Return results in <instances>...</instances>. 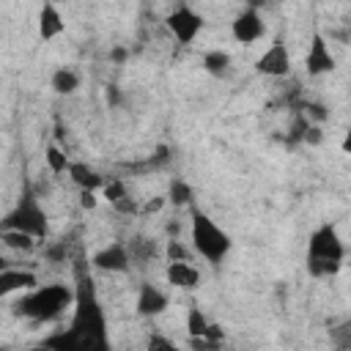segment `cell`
I'll return each mask as SVG.
<instances>
[{
    "instance_id": "9c48e42d",
    "label": "cell",
    "mask_w": 351,
    "mask_h": 351,
    "mask_svg": "<svg viewBox=\"0 0 351 351\" xmlns=\"http://www.w3.org/2000/svg\"><path fill=\"white\" fill-rule=\"evenodd\" d=\"M230 33L239 44H255L266 33V25H263V16L258 14V8L255 5L241 8L230 22Z\"/></svg>"
},
{
    "instance_id": "2e32d148",
    "label": "cell",
    "mask_w": 351,
    "mask_h": 351,
    "mask_svg": "<svg viewBox=\"0 0 351 351\" xmlns=\"http://www.w3.org/2000/svg\"><path fill=\"white\" fill-rule=\"evenodd\" d=\"M49 85H52V90H55V93L69 96V93H74V90L80 88V74H77V71H71V69H58V71L52 74Z\"/></svg>"
},
{
    "instance_id": "8992f818",
    "label": "cell",
    "mask_w": 351,
    "mask_h": 351,
    "mask_svg": "<svg viewBox=\"0 0 351 351\" xmlns=\"http://www.w3.org/2000/svg\"><path fill=\"white\" fill-rule=\"evenodd\" d=\"M165 25H167V30L173 33V38L186 47V44H192V41L197 38V33L203 30V16H200L189 3H178V5L167 14Z\"/></svg>"
},
{
    "instance_id": "ba28073f",
    "label": "cell",
    "mask_w": 351,
    "mask_h": 351,
    "mask_svg": "<svg viewBox=\"0 0 351 351\" xmlns=\"http://www.w3.org/2000/svg\"><path fill=\"white\" fill-rule=\"evenodd\" d=\"M255 69L261 74H266V77H288L291 74V52H288L285 41L282 38H274L263 49V55L255 60Z\"/></svg>"
},
{
    "instance_id": "3957f363",
    "label": "cell",
    "mask_w": 351,
    "mask_h": 351,
    "mask_svg": "<svg viewBox=\"0 0 351 351\" xmlns=\"http://www.w3.org/2000/svg\"><path fill=\"white\" fill-rule=\"evenodd\" d=\"M343 258H346V247H343L335 225L332 222L318 225L307 241V271L313 277H332L340 271Z\"/></svg>"
},
{
    "instance_id": "7a4b0ae2",
    "label": "cell",
    "mask_w": 351,
    "mask_h": 351,
    "mask_svg": "<svg viewBox=\"0 0 351 351\" xmlns=\"http://www.w3.org/2000/svg\"><path fill=\"white\" fill-rule=\"evenodd\" d=\"M66 307H74V288L63 282H52V285H38L25 296H19L14 313L30 321H52Z\"/></svg>"
},
{
    "instance_id": "52a82bcc",
    "label": "cell",
    "mask_w": 351,
    "mask_h": 351,
    "mask_svg": "<svg viewBox=\"0 0 351 351\" xmlns=\"http://www.w3.org/2000/svg\"><path fill=\"white\" fill-rule=\"evenodd\" d=\"M304 69H307L310 77H321V74H329V71L337 69V60H335V55L326 44L324 33H318V30H313V36H310V47H307V55H304Z\"/></svg>"
},
{
    "instance_id": "4fadbf2b",
    "label": "cell",
    "mask_w": 351,
    "mask_h": 351,
    "mask_svg": "<svg viewBox=\"0 0 351 351\" xmlns=\"http://www.w3.org/2000/svg\"><path fill=\"white\" fill-rule=\"evenodd\" d=\"M69 178L80 186V192H96V189H104L107 186V178L99 176L90 165L85 162H71L69 165Z\"/></svg>"
},
{
    "instance_id": "d4e9b609",
    "label": "cell",
    "mask_w": 351,
    "mask_h": 351,
    "mask_svg": "<svg viewBox=\"0 0 351 351\" xmlns=\"http://www.w3.org/2000/svg\"><path fill=\"white\" fill-rule=\"evenodd\" d=\"M145 351H178V346L165 335H151L145 343Z\"/></svg>"
},
{
    "instance_id": "484cf974",
    "label": "cell",
    "mask_w": 351,
    "mask_h": 351,
    "mask_svg": "<svg viewBox=\"0 0 351 351\" xmlns=\"http://www.w3.org/2000/svg\"><path fill=\"white\" fill-rule=\"evenodd\" d=\"M189 346H192V351H219L222 343H214L208 337H189Z\"/></svg>"
},
{
    "instance_id": "f1b7e54d",
    "label": "cell",
    "mask_w": 351,
    "mask_h": 351,
    "mask_svg": "<svg viewBox=\"0 0 351 351\" xmlns=\"http://www.w3.org/2000/svg\"><path fill=\"white\" fill-rule=\"evenodd\" d=\"M340 148H343V154H348V156H351V126L346 129V137H343V143H340Z\"/></svg>"
},
{
    "instance_id": "603a6c76",
    "label": "cell",
    "mask_w": 351,
    "mask_h": 351,
    "mask_svg": "<svg viewBox=\"0 0 351 351\" xmlns=\"http://www.w3.org/2000/svg\"><path fill=\"white\" fill-rule=\"evenodd\" d=\"M165 258L167 263H178V261H189V250L178 241V239H167L165 244Z\"/></svg>"
},
{
    "instance_id": "9a60e30c",
    "label": "cell",
    "mask_w": 351,
    "mask_h": 351,
    "mask_svg": "<svg viewBox=\"0 0 351 351\" xmlns=\"http://www.w3.org/2000/svg\"><path fill=\"white\" fill-rule=\"evenodd\" d=\"M165 310H167V296H165L156 285H151V282L140 285V293H137V313H140V315H162Z\"/></svg>"
},
{
    "instance_id": "6da1fadb",
    "label": "cell",
    "mask_w": 351,
    "mask_h": 351,
    "mask_svg": "<svg viewBox=\"0 0 351 351\" xmlns=\"http://www.w3.org/2000/svg\"><path fill=\"white\" fill-rule=\"evenodd\" d=\"M49 351H110L107 335V315L101 310L96 285L90 274L77 266V285H74V307L71 321L66 329L49 335L44 340Z\"/></svg>"
},
{
    "instance_id": "83f0119b",
    "label": "cell",
    "mask_w": 351,
    "mask_h": 351,
    "mask_svg": "<svg viewBox=\"0 0 351 351\" xmlns=\"http://www.w3.org/2000/svg\"><path fill=\"white\" fill-rule=\"evenodd\" d=\"M80 206L82 208H96V192H80Z\"/></svg>"
},
{
    "instance_id": "d6986e66",
    "label": "cell",
    "mask_w": 351,
    "mask_h": 351,
    "mask_svg": "<svg viewBox=\"0 0 351 351\" xmlns=\"http://www.w3.org/2000/svg\"><path fill=\"white\" fill-rule=\"evenodd\" d=\"M228 66H230V55L225 52V49H208L206 55H203V69L208 71V74H225L228 71Z\"/></svg>"
},
{
    "instance_id": "7c38bea8",
    "label": "cell",
    "mask_w": 351,
    "mask_h": 351,
    "mask_svg": "<svg viewBox=\"0 0 351 351\" xmlns=\"http://www.w3.org/2000/svg\"><path fill=\"white\" fill-rule=\"evenodd\" d=\"M165 277L170 285L181 288V291H195L200 285V271L189 263V261H178V263H167Z\"/></svg>"
},
{
    "instance_id": "44dd1931",
    "label": "cell",
    "mask_w": 351,
    "mask_h": 351,
    "mask_svg": "<svg viewBox=\"0 0 351 351\" xmlns=\"http://www.w3.org/2000/svg\"><path fill=\"white\" fill-rule=\"evenodd\" d=\"M129 252H132V261H148V258H156V244L151 239H132Z\"/></svg>"
},
{
    "instance_id": "5b68a950",
    "label": "cell",
    "mask_w": 351,
    "mask_h": 351,
    "mask_svg": "<svg viewBox=\"0 0 351 351\" xmlns=\"http://www.w3.org/2000/svg\"><path fill=\"white\" fill-rule=\"evenodd\" d=\"M3 230H22V233H30L33 239H47L49 219H47V211L41 208V200L36 197V192L30 186L22 189L16 206L5 214Z\"/></svg>"
},
{
    "instance_id": "30bf717a",
    "label": "cell",
    "mask_w": 351,
    "mask_h": 351,
    "mask_svg": "<svg viewBox=\"0 0 351 351\" xmlns=\"http://www.w3.org/2000/svg\"><path fill=\"white\" fill-rule=\"evenodd\" d=\"M129 263H132V252H129V244H123V241H112L90 258V266H96L101 271H126Z\"/></svg>"
},
{
    "instance_id": "7402d4cb",
    "label": "cell",
    "mask_w": 351,
    "mask_h": 351,
    "mask_svg": "<svg viewBox=\"0 0 351 351\" xmlns=\"http://www.w3.org/2000/svg\"><path fill=\"white\" fill-rule=\"evenodd\" d=\"M167 197H170L176 206H186V203H192V186H189L186 181L176 178V181L170 184V192H167Z\"/></svg>"
},
{
    "instance_id": "8fae6325",
    "label": "cell",
    "mask_w": 351,
    "mask_h": 351,
    "mask_svg": "<svg viewBox=\"0 0 351 351\" xmlns=\"http://www.w3.org/2000/svg\"><path fill=\"white\" fill-rule=\"evenodd\" d=\"M33 288H38V277H36V271H27V269H14V266H5L3 271H0V293L3 296H8V293H14V291H33Z\"/></svg>"
},
{
    "instance_id": "4316f807",
    "label": "cell",
    "mask_w": 351,
    "mask_h": 351,
    "mask_svg": "<svg viewBox=\"0 0 351 351\" xmlns=\"http://www.w3.org/2000/svg\"><path fill=\"white\" fill-rule=\"evenodd\" d=\"M165 206V197H156V200H148L143 208H140V214H156L159 208Z\"/></svg>"
},
{
    "instance_id": "277c9868",
    "label": "cell",
    "mask_w": 351,
    "mask_h": 351,
    "mask_svg": "<svg viewBox=\"0 0 351 351\" xmlns=\"http://www.w3.org/2000/svg\"><path fill=\"white\" fill-rule=\"evenodd\" d=\"M192 247L203 261L217 266L228 258L233 241L206 211H192Z\"/></svg>"
},
{
    "instance_id": "cb8c5ba5",
    "label": "cell",
    "mask_w": 351,
    "mask_h": 351,
    "mask_svg": "<svg viewBox=\"0 0 351 351\" xmlns=\"http://www.w3.org/2000/svg\"><path fill=\"white\" fill-rule=\"evenodd\" d=\"M101 192H104V197H107L112 206H115L118 200L129 197V192H126V184H123V181H118V178H110V181H107V186H104Z\"/></svg>"
},
{
    "instance_id": "ac0fdd59",
    "label": "cell",
    "mask_w": 351,
    "mask_h": 351,
    "mask_svg": "<svg viewBox=\"0 0 351 351\" xmlns=\"http://www.w3.org/2000/svg\"><path fill=\"white\" fill-rule=\"evenodd\" d=\"M0 239H3V247L16 250V252H27L36 247V239L30 233H22V230H3Z\"/></svg>"
},
{
    "instance_id": "5bb4252c",
    "label": "cell",
    "mask_w": 351,
    "mask_h": 351,
    "mask_svg": "<svg viewBox=\"0 0 351 351\" xmlns=\"http://www.w3.org/2000/svg\"><path fill=\"white\" fill-rule=\"evenodd\" d=\"M63 30H66V22H63L58 5H55V3H44L41 11H38V36H41L44 41H52V38H58Z\"/></svg>"
},
{
    "instance_id": "ffe728a7",
    "label": "cell",
    "mask_w": 351,
    "mask_h": 351,
    "mask_svg": "<svg viewBox=\"0 0 351 351\" xmlns=\"http://www.w3.org/2000/svg\"><path fill=\"white\" fill-rule=\"evenodd\" d=\"M208 329H211V321L197 307H189L186 310V332H189V337H206Z\"/></svg>"
},
{
    "instance_id": "e0dca14e",
    "label": "cell",
    "mask_w": 351,
    "mask_h": 351,
    "mask_svg": "<svg viewBox=\"0 0 351 351\" xmlns=\"http://www.w3.org/2000/svg\"><path fill=\"white\" fill-rule=\"evenodd\" d=\"M44 162H47L49 173H55V176H60V173H69V165H71L69 154H66L60 145H55V143H49V145L44 148Z\"/></svg>"
}]
</instances>
